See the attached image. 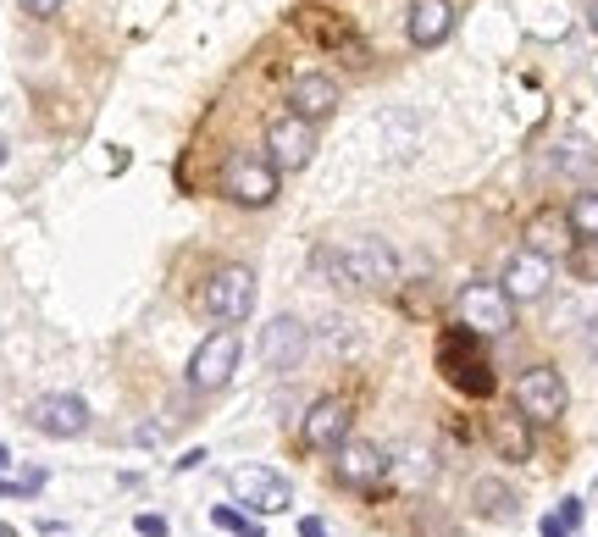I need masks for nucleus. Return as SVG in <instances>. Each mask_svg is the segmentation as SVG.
Here are the masks:
<instances>
[{"mask_svg":"<svg viewBox=\"0 0 598 537\" xmlns=\"http://www.w3.org/2000/svg\"><path fill=\"white\" fill-rule=\"evenodd\" d=\"M316 272L344 294H383L399 277V255L371 233H349V239H333L316 250Z\"/></svg>","mask_w":598,"mask_h":537,"instance_id":"nucleus-1","label":"nucleus"},{"mask_svg":"<svg viewBox=\"0 0 598 537\" xmlns=\"http://www.w3.org/2000/svg\"><path fill=\"white\" fill-rule=\"evenodd\" d=\"M438 366H443V377L455 382L466 399H493V366H488V355L477 349V333H471V327L443 333Z\"/></svg>","mask_w":598,"mask_h":537,"instance_id":"nucleus-2","label":"nucleus"},{"mask_svg":"<svg viewBox=\"0 0 598 537\" xmlns=\"http://www.w3.org/2000/svg\"><path fill=\"white\" fill-rule=\"evenodd\" d=\"M200 305H205L211 322L239 327L244 316H255V272H250V266H239V261L216 266V272L205 277V288H200Z\"/></svg>","mask_w":598,"mask_h":537,"instance_id":"nucleus-3","label":"nucleus"},{"mask_svg":"<svg viewBox=\"0 0 598 537\" xmlns=\"http://www.w3.org/2000/svg\"><path fill=\"white\" fill-rule=\"evenodd\" d=\"M239 360H244V338H239V327H216V333L205 338L200 349H194V360H189V382L200 388V394H216V388H228V382H233Z\"/></svg>","mask_w":598,"mask_h":537,"instance_id":"nucleus-4","label":"nucleus"},{"mask_svg":"<svg viewBox=\"0 0 598 537\" xmlns=\"http://www.w3.org/2000/svg\"><path fill=\"white\" fill-rule=\"evenodd\" d=\"M565 399H571V388H565V377L554 366H527L521 377H515V410H521L532 427L560 421L565 416Z\"/></svg>","mask_w":598,"mask_h":537,"instance_id":"nucleus-5","label":"nucleus"},{"mask_svg":"<svg viewBox=\"0 0 598 537\" xmlns=\"http://www.w3.org/2000/svg\"><path fill=\"white\" fill-rule=\"evenodd\" d=\"M515 299L504 294V288H493V283H466L460 288V299H455V316H460V327H471L477 338H504L515 327V311H510Z\"/></svg>","mask_w":598,"mask_h":537,"instance_id":"nucleus-6","label":"nucleus"},{"mask_svg":"<svg viewBox=\"0 0 598 537\" xmlns=\"http://www.w3.org/2000/svg\"><path fill=\"white\" fill-rule=\"evenodd\" d=\"M228 488H233V499L250 504L255 515L294 510V488H288V477H283V471H272V466H233Z\"/></svg>","mask_w":598,"mask_h":537,"instance_id":"nucleus-7","label":"nucleus"},{"mask_svg":"<svg viewBox=\"0 0 598 537\" xmlns=\"http://www.w3.org/2000/svg\"><path fill=\"white\" fill-rule=\"evenodd\" d=\"M255 355L272 371H294L299 360L311 355V327L299 322V316H272L261 327V338H255Z\"/></svg>","mask_w":598,"mask_h":537,"instance_id":"nucleus-8","label":"nucleus"},{"mask_svg":"<svg viewBox=\"0 0 598 537\" xmlns=\"http://www.w3.org/2000/svg\"><path fill=\"white\" fill-rule=\"evenodd\" d=\"M316 156V122L305 117H277L272 128H266V161H272L277 172H299V167H311Z\"/></svg>","mask_w":598,"mask_h":537,"instance_id":"nucleus-9","label":"nucleus"},{"mask_svg":"<svg viewBox=\"0 0 598 537\" xmlns=\"http://www.w3.org/2000/svg\"><path fill=\"white\" fill-rule=\"evenodd\" d=\"M222 194L233 205H272L277 200V167L272 161H255V156H233L222 167Z\"/></svg>","mask_w":598,"mask_h":537,"instance_id":"nucleus-10","label":"nucleus"},{"mask_svg":"<svg viewBox=\"0 0 598 537\" xmlns=\"http://www.w3.org/2000/svg\"><path fill=\"white\" fill-rule=\"evenodd\" d=\"M28 421H34L45 438H78L89 427V399L78 394H45L28 405Z\"/></svg>","mask_w":598,"mask_h":537,"instance_id":"nucleus-11","label":"nucleus"},{"mask_svg":"<svg viewBox=\"0 0 598 537\" xmlns=\"http://www.w3.org/2000/svg\"><path fill=\"white\" fill-rule=\"evenodd\" d=\"M549 283H554V261H549V255H538V250L510 255V261H504V277H499V288L515 299V305L543 299V294H549Z\"/></svg>","mask_w":598,"mask_h":537,"instance_id":"nucleus-12","label":"nucleus"},{"mask_svg":"<svg viewBox=\"0 0 598 537\" xmlns=\"http://www.w3.org/2000/svg\"><path fill=\"white\" fill-rule=\"evenodd\" d=\"M388 477V454L371 438H344L338 443V482L344 488H377Z\"/></svg>","mask_w":598,"mask_h":537,"instance_id":"nucleus-13","label":"nucleus"},{"mask_svg":"<svg viewBox=\"0 0 598 537\" xmlns=\"http://www.w3.org/2000/svg\"><path fill=\"white\" fill-rule=\"evenodd\" d=\"M299 432H305V443H311V449H338V443L349 438V405L338 394H322L311 410H305Z\"/></svg>","mask_w":598,"mask_h":537,"instance_id":"nucleus-14","label":"nucleus"},{"mask_svg":"<svg viewBox=\"0 0 598 537\" xmlns=\"http://www.w3.org/2000/svg\"><path fill=\"white\" fill-rule=\"evenodd\" d=\"M288 111L305 122H322L338 111V84L327 78V72H299L294 84H288Z\"/></svg>","mask_w":598,"mask_h":537,"instance_id":"nucleus-15","label":"nucleus"},{"mask_svg":"<svg viewBox=\"0 0 598 537\" xmlns=\"http://www.w3.org/2000/svg\"><path fill=\"white\" fill-rule=\"evenodd\" d=\"M593 161H598V150L582 139V133H560V139H549L538 150V172H543V178H571V172L593 167Z\"/></svg>","mask_w":598,"mask_h":537,"instance_id":"nucleus-16","label":"nucleus"},{"mask_svg":"<svg viewBox=\"0 0 598 537\" xmlns=\"http://www.w3.org/2000/svg\"><path fill=\"white\" fill-rule=\"evenodd\" d=\"M405 28H410V45H421V50L443 45L449 28H455V0H416L410 17H405Z\"/></svg>","mask_w":598,"mask_h":537,"instance_id":"nucleus-17","label":"nucleus"},{"mask_svg":"<svg viewBox=\"0 0 598 537\" xmlns=\"http://www.w3.org/2000/svg\"><path fill=\"white\" fill-rule=\"evenodd\" d=\"M527 250L549 255V261L571 255V250H576V227H571V216H560V211H538V216L527 222Z\"/></svg>","mask_w":598,"mask_h":537,"instance_id":"nucleus-18","label":"nucleus"},{"mask_svg":"<svg viewBox=\"0 0 598 537\" xmlns=\"http://www.w3.org/2000/svg\"><path fill=\"white\" fill-rule=\"evenodd\" d=\"M527 427H532V421L510 405V416L493 421V449H499L504 460H527V454H532V432Z\"/></svg>","mask_w":598,"mask_h":537,"instance_id":"nucleus-19","label":"nucleus"},{"mask_svg":"<svg viewBox=\"0 0 598 537\" xmlns=\"http://www.w3.org/2000/svg\"><path fill=\"white\" fill-rule=\"evenodd\" d=\"M571 227H576V239H598V189H587V194H576L571 200Z\"/></svg>","mask_w":598,"mask_h":537,"instance_id":"nucleus-20","label":"nucleus"},{"mask_svg":"<svg viewBox=\"0 0 598 537\" xmlns=\"http://www.w3.org/2000/svg\"><path fill=\"white\" fill-rule=\"evenodd\" d=\"M211 526H222V532H233V537H266L261 521H255V515H239L233 504H216V510H211Z\"/></svg>","mask_w":598,"mask_h":537,"instance_id":"nucleus-21","label":"nucleus"},{"mask_svg":"<svg viewBox=\"0 0 598 537\" xmlns=\"http://www.w3.org/2000/svg\"><path fill=\"white\" fill-rule=\"evenodd\" d=\"M477 510L482 515H510L515 510V493L504 482H477Z\"/></svg>","mask_w":598,"mask_h":537,"instance_id":"nucleus-22","label":"nucleus"},{"mask_svg":"<svg viewBox=\"0 0 598 537\" xmlns=\"http://www.w3.org/2000/svg\"><path fill=\"white\" fill-rule=\"evenodd\" d=\"M565 261H571V272L582 277V283H598V239H582Z\"/></svg>","mask_w":598,"mask_h":537,"instance_id":"nucleus-23","label":"nucleus"},{"mask_svg":"<svg viewBox=\"0 0 598 537\" xmlns=\"http://www.w3.org/2000/svg\"><path fill=\"white\" fill-rule=\"evenodd\" d=\"M39 488H45V471H28L23 482H6V477H0V499H34Z\"/></svg>","mask_w":598,"mask_h":537,"instance_id":"nucleus-24","label":"nucleus"},{"mask_svg":"<svg viewBox=\"0 0 598 537\" xmlns=\"http://www.w3.org/2000/svg\"><path fill=\"white\" fill-rule=\"evenodd\" d=\"M172 427H178V421H139V427H133V443H139V449H156L161 438H172Z\"/></svg>","mask_w":598,"mask_h":537,"instance_id":"nucleus-25","label":"nucleus"},{"mask_svg":"<svg viewBox=\"0 0 598 537\" xmlns=\"http://www.w3.org/2000/svg\"><path fill=\"white\" fill-rule=\"evenodd\" d=\"M133 532H139V537H167L172 526H167V515H150V510H144L139 521H133Z\"/></svg>","mask_w":598,"mask_h":537,"instance_id":"nucleus-26","label":"nucleus"},{"mask_svg":"<svg viewBox=\"0 0 598 537\" xmlns=\"http://www.w3.org/2000/svg\"><path fill=\"white\" fill-rule=\"evenodd\" d=\"M554 515H560V521H565V532H576V526H582V499H565V504H560V510H554Z\"/></svg>","mask_w":598,"mask_h":537,"instance_id":"nucleus-27","label":"nucleus"},{"mask_svg":"<svg viewBox=\"0 0 598 537\" xmlns=\"http://www.w3.org/2000/svg\"><path fill=\"white\" fill-rule=\"evenodd\" d=\"M61 6H67V0H23V12H28V17H56Z\"/></svg>","mask_w":598,"mask_h":537,"instance_id":"nucleus-28","label":"nucleus"},{"mask_svg":"<svg viewBox=\"0 0 598 537\" xmlns=\"http://www.w3.org/2000/svg\"><path fill=\"white\" fill-rule=\"evenodd\" d=\"M299 537H327V521L322 515H299Z\"/></svg>","mask_w":598,"mask_h":537,"instance_id":"nucleus-29","label":"nucleus"},{"mask_svg":"<svg viewBox=\"0 0 598 537\" xmlns=\"http://www.w3.org/2000/svg\"><path fill=\"white\" fill-rule=\"evenodd\" d=\"M543 537H571V532H565L560 515H543Z\"/></svg>","mask_w":598,"mask_h":537,"instance_id":"nucleus-30","label":"nucleus"},{"mask_svg":"<svg viewBox=\"0 0 598 537\" xmlns=\"http://www.w3.org/2000/svg\"><path fill=\"white\" fill-rule=\"evenodd\" d=\"M6 466H12V449H6V443H0V471H6Z\"/></svg>","mask_w":598,"mask_h":537,"instance_id":"nucleus-31","label":"nucleus"},{"mask_svg":"<svg viewBox=\"0 0 598 537\" xmlns=\"http://www.w3.org/2000/svg\"><path fill=\"white\" fill-rule=\"evenodd\" d=\"M587 17H593V28H598V0H593V12H587Z\"/></svg>","mask_w":598,"mask_h":537,"instance_id":"nucleus-32","label":"nucleus"},{"mask_svg":"<svg viewBox=\"0 0 598 537\" xmlns=\"http://www.w3.org/2000/svg\"><path fill=\"white\" fill-rule=\"evenodd\" d=\"M0 537H12V526H0Z\"/></svg>","mask_w":598,"mask_h":537,"instance_id":"nucleus-33","label":"nucleus"},{"mask_svg":"<svg viewBox=\"0 0 598 537\" xmlns=\"http://www.w3.org/2000/svg\"><path fill=\"white\" fill-rule=\"evenodd\" d=\"M0 161H6V150H0Z\"/></svg>","mask_w":598,"mask_h":537,"instance_id":"nucleus-34","label":"nucleus"}]
</instances>
